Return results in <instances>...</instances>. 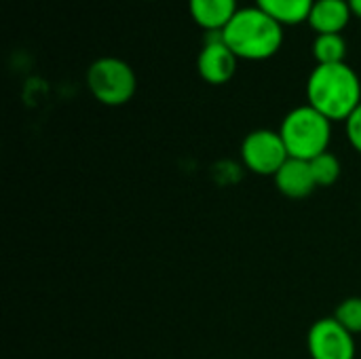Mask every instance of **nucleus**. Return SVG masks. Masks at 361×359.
<instances>
[{
  "label": "nucleus",
  "instance_id": "1a4fd4ad",
  "mask_svg": "<svg viewBox=\"0 0 361 359\" xmlns=\"http://www.w3.org/2000/svg\"><path fill=\"white\" fill-rule=\"evenodd\" d=\"M351 17L353 13L347 0H315L309 15V25L315 34H343Z\"/></svg>",
  "mask_w": 361,
  "mask_h": 359
},
{
  "label": "nucleus",
  "instance_id": "2eb2a0df",
  "mask_svg": "<svg viewBox=\"0 0 361 359\" xmlns=\"http://www.w3.org/2000/svg\"><path fill=\"white\" fill-rule=\"evenodd\" d=\"M345 133L349 144L361 154V104L357 106V110L345 121Z\"/></svg>",
  "mask_w": 361,
  "mask_h": 359
},
{
  "label": "nucleus",
  "instance_id": "39448f33",
  "mask_svg": "<svg viewBox=\"0 0 361 359\" xmlns=\"http://www.w3.org/2000/svg\"><path fill=\"white\" fill-rule=\"evenodd\" d=\"M241 159L243 165L256 176H275L290 154L279 131L256 129L245 135L241 144Z\"/></svg>",
  "mask_w": 361,
  "mask_h": 359
},
{
  "label": "nucleus",
  "instance_id": "9b49d317",
  "mask_svg": "<svg viewBox=\"0 0 361 359\" xmlns=\"http://www.w3.org/2000/svg\"><path fill=\"white\" fill-rule=\"evenodd\" d=\"M313 4L315 0H256V6L281 25H296L309 21Z\"/></svg>",
  "mask_w": 361,
  "mask_h": 359
},
{
  "label": "nucleus",
  "instance_id": "dca6fc26",
  "mask_svg": "<svg viewBox=\"0 0 361 359\" xmlns=\"http://www.w3.org/2000/svg\"><path fill=\"white\" fill-rule=\"evenodd\" d=\"M347 2H349V6H351V13L361 19V0H347Z\"/></svg>",
  "mask_w": 361,
  "mask_h": 359
},
{
  "label": "nucleus",
  "instance_id": "7ed1b4c3",
  "mask_svg": "<svg viewBox=\"0 0 361 359\" xmlns=\"http://www.w3.org/2000/svg\"><path fill=\"white\" fill-rule=\"evenodd\" d=\"M279 133L292 159L313 161L315 157L328 152L332 140V121L313 106L305 104L283 116Z\"/></svg>",
  "mask_w": 361,
  "mask_h": 359
},
{
  "label": "nucleus",
  "instance_id": "f257e3e1",
  "mask_svg": "<svg viewBox=\"0 0 361 359\" xmlns=\"http://www.w3.org/2000/svg\"><path fill=\"white\" fill-rule=\"evenodd\" d=\"M307 104L334 121H347L361 104V80L347 63H317L307 78Z\"/></svg>",
  "mask_w": 361,
  "mask_h": 359
},
{
  "label": "nucleus",
  "instance_id": "ddd939ff",
  "mask_svg": "<svg viewBox=\"0 0 361 359\" xmlns=\"http://www.w3.org/2000/svg\"><path fill=\"white\" fill-rule=\"evenodd\" d=\"M309 163H311V169H313V176H315L317 186L326 188V186H332V184L338 182L341 171H343V165H341L338 157L332 154L330 150L324 152V154H319V157H315Z\"/></svg>",
  "mask_w": 361,
  "mask_h": 359
},
{
  "label": "nucleus",
  "instance_id": "423d86ee",
  "mask_svg": "<svg viewBox=\"0 0 361 359\" xmlns=\"http://www.w3.org/2000/svg\"><path fill=\"white\" fill-rule=\"evenodd\" d=\"M307 349L311 359H355L357 353L353 334L343 328L336 317L317 320L309 328Z\"/></svg>",
  "mask_w": 361,
  "mask_h": 359
},
{
  "label": "nucleus",
  "instance_id": "9d476101",
  "mask_svg": "<svg viewBox=\"0 0 361 359\" xmlns=\"http://www.w3.org/2000/svg\"><path fill=\"white\" fill-rule=\"evenodd\" d=\"M192 21L205 32H222L239 11L237 0H188Z\"/></svg>",
  "mask_w": 361,
  "mask_h": 359
},
{
  "label": "nucleus",
  "instance_id": "f8f14e48",
  "mask_svg": "<svg viewBox=\"0 0 361 359\" xmlns=\"http://www.w3.org/2000/svg\"><path fill=\"white\" fill-rule=\"evenodd\" d=\"M313 57L317 63H343L347 57V40L343 34H317L313 40Z\"/></svg>",
  "mask_w": 361,
  "mask_h": 359
},
{
  "label": "nucleus",
  "instance_id": "6e6552de",
  "mask_svg": "<svg viewBox=\"0 0 361 359\" xmlns=\"http://www.w3.org/2000/svg\"><path fill=\"white\" fill-rule=\"evenodd\" d=\"M273 178H275V186L279 188V193L288 199H307L315 193V188H319L313 176L311 163L302 159L290 157Z\"/></svg>",
  "mask_w": 361,
  "mask_h": 359
},
{
  "label": "nucleus",
  "instance_id": "20e7f679",
  "mask_svg": "<svg viewBox=\"0 0 361 359\" xmlns=\"http://www.w3.org/2000/svg\"><path fill=\"white\" fill-rule=\"evenodd\" d=\"M87 87L104 106L127 104L137 89L133 68L121 57H99L87 70Z\"/></svg>",
  "mask_w": 361,
  "mask_h": 359
},
{
  "label": "nucleus",
  "instance_id": "f03ea898",
  "mask_svg": "<svg viewBox=\"0 0 361 359\" xmlns=\"http://www.w3.org/2000/svg\"><path fill=\"white\" fill-rule=\"evenodd\" d=\"M222 38L239 59L262 61L281 49L283 25L258 6H245L222 30Z\"/></svg>",
  "mask_w": 361,
  "mask_h": 359
},
{
  "label": "nucleus",
  "instance_id": "0eeeda50",
  "mask_svg": "<svg viewBox=\"0 0 361 359\" xmlns=\"http://www.w3.org/2000/svg\"><path fill=\"white\" fill-rule=\"evenodd\" d=\"M239 57L224 42L222 32H207L205 44L197 55V72L209 85H224L237 72Z\"/></svg>",
  "mask_w": 361,
  "mask_h": 359
},
{
  "label": "nucleus",
  "instance_id": "4468645a",
  "mask_svg": "<svg viewBox=\"0 0 361 359\" xmlns=\"http://www.w3.org/2000/svg\"><path fill=\"white\" fill-rule=\"evenodd\" d=\"M334 317L336 322L347 328L353 336L361 334V296H351V298H345L336 311H334Z\"/></svg>",
  "mask_w": 361,
  "mask_h": 359
}]
</instances>
